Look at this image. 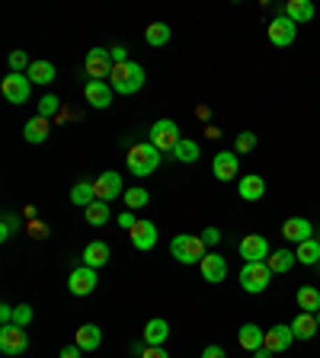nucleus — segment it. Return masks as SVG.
Segmentation results:
<instances>
[{"label":"nucleus","instance_id":"nucleus-1","mask_svg":"<svg viewBox=\"0 0 320 358\" xmlns=\"http://www.w3.org/2000/svg\"><path fill=\"white\" fill-rule=\"evenodd\" d=\"M147 74L145 68L138 61H125V64H115L112 74H109V87H112L115 93H122V96H131V93H138L141 87H145Z\"/></svg>","mask_w":320,"mask_h":358},{"label":"nucleus","instance_id":"nucleus-2","mask_svg":"<svg viewBox=\"0 0 320 358\" xmlns=\"http://www.w3.org/2000/svg\"><path fill=\"white\" fill-rule=\"evenodd\" d=\"M208 246L202 244V237L198 234H176L170 240V256L176 262H183V266H198V262L205 260Z\"/></svg>","mask_w":320,"mask_h":358},{"label":"nucleus","instance_id":"nucleus-3","mask_svg":"<svg viewBox=\"0 0 320 358\" xmlns=\"http://www.w3.org/2000/svg\"><path fill=\"white\" fill-rule=\"evenodd\" d=\"M125 163H129L131 176L145 179V176H151L154 170L160 167V151L151 144V141H145V144H131L129 154H125Z\"/></svg>","mask_w":320,"mask_h":358},{"label":"nucleus","instance_id":"nucleus-4","mask_svg":"<svg viewBox=\"0 0 320 358\" xmlns=\"http://www.w3.org/2000/svg\"><path fill=\"white\" fill-rule=\"evenodd\" d=\"M147 141H151L160 154H173V147L183 141V137H180V125H176L173 119H157V122L151 125V131H147Z\"/></svg>","mask_w":320,"mask_h":358},{"label":"nucleus","instance_id":"nucleus-5","mask_svg":"<svg viewBox=\"0 0 320 358\" xmlns=\"http://www.w3.org/2000/svg\"><path fill=\"white\" fill-rule=\"evenodd\" d=\"M269 282H272V272H269L266 262H244V269H240V288L247 294H263L269 288Z\"/></svg>","mask_w":320,"mask_h":358},{"label":"nucleus","instance_id":"nucleus-6","mask_svg":"<svg viewBox=\"0 0 320 358\" xmlns=\"http://www.w3.org/2000/svg\"><path fill=\"white\" fill-rule=\"evenodd\" d=\"M0 93H3V99H7V103L23 106V103H29L32 80L26 74H7V77H3V84H0Z\"/></svg>","mask_w":320,"mask_h":358},{"label":"nucleus","instance_id":"nucleus-7","mask_svg":"<svg viewBox=\"0 0 320 358\" xmlns=\"http://www.w3.org/2000/svg\"><path fill=\"white\" fill-rule=\"evenodd\" d=\"M29 349V336H26L23 327H16V323H7V327H0V352L3 355H23Z\"/></svg>","mask_w":320,"mask_h":358},{"label":"nucleus","instance_id":"nucleus-8","mask_svg":"<svg viewBox=\"0 0 320 358\" xmlns=\"http://www.w3.org/2000/svg\"><path fill=\"white\" fill-rule=\"evenodd\" d=\"M112 54H109V48H90L84 58V70L90 80H103V77L112 74Z\"/></svg>","mask_w":320,"mask_h":358},{"label":"nucleus","instance_id":"nucleus-9","mask_svg":"<svg viewBox=\"0 0 320 358\" xmlns=\"http://www.w3.org/2000/svg\"><path fill=\"white\" fill-rule=\"evenodd\" d=\"M96 282H99L96 269H90V266H77V269H71L68 291H71L74 297H87V294H93V291H96Z\"/></svg>","mask_w":320,"mask_h":358},{"label":"nucleus","instance_id":"nucleus-10","mask_svg":"<svg viewBox=\"0 0 320 358\" xmlns=\"http://www.w3.org/2000/svg\"><path fill=\"white\" fill-rule=\"evenodd\" d=\"M93 189H96V202H106V205L125 195L122 176L115 173V170H106L103 176H96V179H93Z\"/></svg>","mask_w":320,"mask_h":358},{"label":"nucleus","instance_id":"nucleus-11","mask_svg":"<svg viewBox=\"0 0 320 358\" xmlns=\"http://www.w3.org/2000/svg\"><path fill=\"white\" fill-rule=\"evenodd\" d=\"M212 173H214V179H221V183L237 179V173H240L237 151H218V154H214V157H212Z\"/></svg>","mask_w":320,"mask_h":358},{"label":"nucleus","instance_id":"nucleus-12","mask_svg":"<svg viewBox=\"0 0 320 358\" xmlns=\"http://www.w3.org/2000/svg\"><path fill=\"white\" fill-rule=\"evenodd\" d=\"M295 36H298V26L291 23L289 16H275L272 23H269V42L272 45H279V48H289L291 42H295Z\"/></svg>","mask_w":320,"mask_h":358},{"label":"nucleus","instance_id":"nucleus-13","mask_svg":"<svg viewBox=\"0 0 320 358\" xmlns=\"http://www.w3.org/2000/svg\"><path fill=\"white\" fill-rule=\"evenodd\" d=\"M240 256L244 262H266L269 260V240L263 234H250L240 240Z\"/></svg>","mask_w":320,"mask_h":358},{"label":"nucleus","instance_id":"nucleus-14","mask_svg":"<svg viewBox=\"0 0 320 358\" xmlns=\"http://www.w3.org/2000/svg\"><path fill=\"white\" fill-rule=\"evenodd\" d=\"M84 96H87V103H90L93 109H109V106H112L115 90L106 84V80H87V84H84Z\"/></svg>","mask_w":320,"mask_h":358},{"label":"nucleus","instance_id":"nucleus-15","mask_svg":"<svg viewBox=\"0 0 320 358\" xmlns=\"http://www.w3.org/2000/svg\"><path fill=\"white\" fill-rule=\"evenodd\" d=\"M198 272H202V278L212 285L224 282L228 278V260L224 256H218V253H205V260L198 262Z\"/></svg>","mask_w":320,"mask_h":358},{"label":"nucleus","instance_id":"nucleus-16","mask_svg":"<svg viewBox=\"0 0 320 358\" xmlns=\"http://www.w3.org/2000/svg\"><path fill=\"white\" fill-rule=\"evenodd\" d=\"M237 195L244 198V202H259V198L266 195V179L256 173H247L237 179Z\"/></svg>","mask_w":320,"mask_h":358},{"label":"nucleus","instance_id":"nucleus-17","mask_svg":"<svg viewBox=\"0 0 320 358\" xmlns=\"http://www.w3.org/2000/svg\"><path fill=\"white\" fill-rule=\"evenodd\" d=\"M291 343H295V333H291L289 323H275L272 329H266V339H263V345H266L272 355L275 352H285Z\"/></svg>","mask_w":320,"mask_h":358},{"label":"nucleus","instance_id":"nucleus-18","mask_svg":"<svg viewBox=\"0 0 320 358\" xmlns=\"http://www.w3.org/2000/svg\"><path fill=\"white\" fill-rule=\"evenodd\" d=\"M129 234H131L135 250H141V253H147V250H154V246H157V228H154L151 221H138Z\"/></svg>","mask_w":320,"mask_h":358},{"label":"nucleus","instance_id":"nucleus-19","mask_svg":"<svg viewBox=\"0 0 320 358\" xmlns=\"http://www.w3.org/2000/svg\"><path fill=\"white\" fill-rule=\"evenodd\" d=\"M282 234L291 244H305V240L314 237V224L307 221V218H289V221L282 224Z\"/></svg>","mask_w":320,"mask_h":358},{"label":"nucleus","instance_id":"nucleus-20","mask_svg":"<svg viewBox=\"0 0 320 358\" xmlns=\"http://www.w3.org/2000/svg\"><path fill=\"white\" fill-rule=\"evenodd\" d=\"M282 13L289 16L295 26H305V23H311V20H314V13H317V10H314L311 0H289Z\"/></svg>","mask_w":320,"mask_h":358},{"label":"nucleus","instance_id":"nucleus-21","mask_svg":"<svg viewBox=\"0 0 320 358\" xmlns=\"http://www.w3.org/2000/svg\"><path fill=\"white\" fill-rule=\"evenodd\" d=\"M99 343H103V329L96 323H84V327L74 333V345H80L84 352H96Z\"/></svg>","mask_w":320,"mask_h":358},{"label":"nucleus","instance_id":"nucleus-22","mask_svg":"<svg viewBox=\"0 0 320 358\" xmlns=\"http://www.w3.org/2000/svg\"><path fill=\"white\" fill-rule=\"evenodd\" d=\"M289 327H291V333H295V339H301V343L314 339V336H317V329H320V327H317V317H314V313H305V311L298 313V317L289 323Z\"/></svg>","mask_w":320,"mask_h":358},{"label":"nucleus","instance_id":"nucleus-23","mask_svg":"<svg viewBox=\"0 0 320 358\" xmlns=\"http://www.w3.org/2000/svg\"><path fill=\"white\" fill-rule=\"evenodd\" d=\"M80 260H84V266H90V269H103L109 262V244H103V240H93V244H87Z\"/></svg>","mask_w":320,"mask_h":358},{"label":"nucleus","instance_id":"nucleus-24","mask_svg":"<svg viewBox=\"0 0 320 358\" xmlns=\"http://www.w3.org/2000/svg\"><path fill=\"white\" fill-rule=\"evenodd\" d=\"M170 336V323L163 320V317H154V320H147L145 333H141V339H145V345H163Z\"/></svg>","mask_w":320,"mask_h":358},{"label":"nucleus","instance_id":"nucleus-25","mask_svg":"<svg viewBox=\"0 0 320 358\" xmlns=\"http://www.w3.org/2000/svg\"><path fill=\"white\" fill-rule=\"evenodd\" d=\"M263 339H266V333H263L256 323H244L240 333H237V343H240V349H247V352L263 349Z\"/></svg>","mask_w":320,"mask_h":358},{"label":"nucleus","instance_id":"nucleus-26","mask_svg":"<svg viewBox=\"0 0 320 358\" xmlns=\"http://www.w3.org/2000/svg\"><path fill=\"white\" fill-rule=\"evenodd\" d=\"M48 131H52V122L42 119V115H36V119H29V122L23 125V137L29 141V144H42V141L48 137Z\"/></svg>","mask_w":320,"mask_h":358},{"label":"nucleus","instance_id":"nucleus-27","mask_svg":"<svg viewBox=\"0 0 320 358\" xmlns=\"http://www.w3.org/2000/svg\"><path fill=\"white\" fill-rule=\"evenodd\" d=\"M295 250H275V253H269V260H266V266H269V272L272 275H285V272H291L295 269Z\"/></svg>","mask_w":320,"mask_h":358},{"label":"nucleus","instance_id":"nucleus-28","mask_svg":"<svg viewBox=\"0 0 320 358\" xmlns=\"http://www.w3.org/2000/svg\"><path fill=\"white\" fill-rule=\"evenodd\" d=\"M295 260L301 262V266H320V240H305V244H298L295 250Z\"/></svg>","mask_w":320,"mask_h":358},{"label":"nucleus","instance_id":"nucleus-29","mask_svg":"<svg viewBox=\"0 0 320 358\" xmlns=\"http://www.w3.org/2000/svg\"><path fill=\"white\" fill-rule=\"evenodd\" d=\"M71 202L80 208L93 205L96 202V189H93V179H80V183H74V189H71Z\"/></svg>","mask_w":320,"mask_h":358},{"label":"nucleus","instance_id":"nucleus-30","mask_svg":"<svg viewBox=\"0 0 320 358\" xmlns=\"http://www.w3.org/2000/svg\"><path fill=\"white\" fill-rule=\"evenodd\" d=\"M298 307L305 313H317L320 311V288H314V285H305V288H298Z\"/></svg>","mask_w":320,"mask_h":358},{"label":"nucleus","instance_id":"nucleus-31","mask_svg":"<svg viewBox=\"0 0 320 358\" xmlns=\"http://www.w3.org/2000/svg\"><path fill=\"white\" fill-rule=\"evenodd\" d=\"M26 77H29L32 84L48 87V84L54 80V64H52V61H32V68L26 70Z\"/></svg>","mask_w":320,"mask_h":358},{"label":"nucleus","instance_id":"nucleus-32","mask_svg":"<svg viewBox=\"0 0 320 358\" xmlns=\"http://www.w3.org/2000/svg\"><path fill=\"white\" fill-rule=\"evenodd\" d=\"M145 42L151 48H160V45H167L170 42V26L167 23H151L145 29Z\"/></svg>","mask_w":320,"mask_h":358},{"label":"nucleus","instance_id":"nucleus-33","mask_svg":"<svg viewBox=\"0 0 320 358\" xmlns=\"http://www.w3.org/2000/svg\"><path fill=\"white\" fill-rule=\"evenodd\" d=\"M84 218H87V224H93V228H103V224L109 221V205L106 202H93V205L84 208Z\"/></svg>","mask_w":320,"mask_h":358},{"label":"nucleus","instance_id":"nucleus-34","mask_svg":"<svg viewBox=\"0 0 320 358\" xmlns=\"http://www.w3.org/2000/svg\"><path fill=\"white\" fill-rule=\"evenodd\" d=\"M173 157L180 163H196L198 161V144L196 141H189V137H183V141L173 147Z\"/></svg>","mask_w":320,"mask_h":358},{"label":"nucleus","instance_id":"nucleus-35","mask_svg":"<svg viewBox=\"0 0 320 358\" xmlns=\"http://www.w3.org/2000/svg\"><path fill=\"white\" fill-rule=\"evenodd\" d=\"M125 205H129V211H138V208H145L147 202H151V195H147V189H141V186H131V189H125Z\"/></svg>","mask_w":320,"mask_h":358},{"label":"nucleus","instance_id":"nucleus-36","mask_svg":"<svg viewBox=\"0 0 320 358\" xmlns=\"http://www.w3.org/2000/svg\"><path fill=\"white\" fill-rule=\"evenodd\" d=\"M29 68H32V61H29V54H26L23 48L10 52V74H26Z\"/></svg>","mask_w":320,"mask_h":358},{"label":"nucleus","instance_id":"nucleus-37","mask_svg":"<svg viewBox=\"0 0 320 358\" xmlns=\"http://www.w3.org/2000/svg\"><path fill=\"white\" fill-rule=\"evenodd\" d=\"M58 109H61V99L54 96V93H45V96L38 99V115H42V119H52Z\"/></svg>","mask_w":320,"mask_h":358},{"label":"nucleus","instance_id":"nucleus-38","mask_svg":"<svg viewBox=\"0 0 320 358\" xmlns=\"http://www.w3.org/2000/svg\"><path fill=\"white\" fill-rule=\"evenodd\" d=\"M253 147H256V135H253V131H240L237 141H234V151L237 154H250Z\"/></svg>","mask_w":320,"mask_h":358},{"label":"nucleus","instance_id":"nucleus-39","mask_svg":"<svg viewBox=\"0 0 320 358\" xmlns=\"http://www.w3.org/2000/svg\"><path fill=\"white\" fill-rule=\"evenodd\" d=\"M16 230H20V214L7 211V214H3V230H0V240H10Z\"/></svg>","mask_w":320,"mask_h":358},{"label":"nucleus","instance_id":"nucleus-40","mask_svg":"<svg viewBox=\"0 0 320 358\" xmlns=\"http://www.w3.org/2000/svg\"><path fill=\"white\" fill-rule=\"evenodd\" d=\"M32 317H36V313H32L29 304H20V307L13 311V323H16V327H23V329L32 323Z\"/></svg>","mask_w":320,"mask_h":358},{"label":"nucleus","instance_id":"nucleus-41","mask_svg":"<svg viewBox=\"0 0 320 358\" xmlns=\"http://www.w3.org/2000/svg\"><path fill=\"white\" fill-rule=\"evenodd\" d=\"M198 237H202V244H205V246H218V244H221V230H218V228H205Z\"/></svg>","mask_w":320,"mask_h":358},{"label":"nucleus","instance_id":"nucleus-42","mask_svg":"<svg viewBox=\"0 0 320 358\" xmlns=\"http://www.w3.org/2000/svg\"><path fill=\"white\" fill-rule=\"evenodd\" d=\"M29 237H36V240H42V237H48V224L45 221H29Z\"/></svg>","mask_w":320,"mask_h":358},{"label":"nucleus","instance_id":"nucleus-43","mask_svg":"<svg viewBox=\"0 0 320 358\" xmlns=\"http://www.w3.org/2000/svg\"><path fill=\"white\" fill-rule=\"evenodd\" d=\"M141 358H170V352L163 349V345H147V349L141 352Z\"/></svg>","mask_w":320,"mask_h":358},{"label":"nucleus","instance_id":"nucleus-44","mask_svg":"<svg viewBox=\"0 0 320 358\" xmlns=\"http://www.w3.org/2000/svg\"><path fill=\"white\" fill-rule=\"evenodd\" d=\"M109 54H112V64H125V61H129V48H125V45L109 48Z\"/></svg>","mask_w":320,"mask_h":358},{"label":"nucleus","instance_id":"nucleus-45","mask_svg":"<svg viewBox=\"0 0 320 358\" xmlns=\"http://www.w3.org/2000/svg\"><path fill=\"white\" fill-rule=\"evenodd\" d=\"M13 304H0V327H7V323H13Z\"/></svg>","mask_w":320,"mask_h":358},{"label":"nucleus","instance_id":"nucleus-46","mask_svg":"<svg viewBox=\"0 0 320 358\" xmlns=\"http://www.w3.org/2000/svg\"><path fill=\"white\" fill-rule=\"evenodd\" d=\"M135 224H138V218H135L131 211H122V214H119V228H122V230H131Z\"/></svg>","mask_w":320,"mask_h":358},{"label":"nucleus","instance_id":"nucleus-47","mask_svg":"<svg viewBox=\"0 0 320 358\" xmlns=\"http://www.w3.org/2000/svg\"><path fill=\"white\" fill-rule=\"evenodd\" d=\"M202 358H228V352H224L221 345H205V352H202Z\"/></svg>","mask_w":320,"mask_h":358},{"label":"nucleus","instance_id":"nucleus-48","mask_svg":"<svg viewBox=\"0 0 320 358\" xmlns=\"http://www.w3.org/2000/svg\"><path fill=\"white\" fill-rule=\"evenodd\" d=\"M80 352H84L80 345H64L61 355H58V358H80Z\"/></svg>","mask_w":320,"mask_h":358},{"label":"nucleus","instance_id":"nucleus-49","mask_svg":"<svg viewBox=\"0 0 320 358\" xmlns=\"http://www.w3.org/2000/svg\"><path fill=\"white\" fill-rule=\"evenodd\" d=\"M253 358H272V352H269L266 345H263V349H256V352H253Z\"/></svg>","mask_w":320,"mask_h":358},{"label":"nucleus","instance_id":"nucleus-50","mask_svg":"<svg viewBox=\"0 0 320 358\" xmlns=\"http://www.w3.org/2000/svg\"><path fill=\"white\" fill-rule=\"evenodd\" d=\"M314 317H317V327H320V311H317V313H314Z\"/></svg>","mask_w":320,"mask_h":358}]
</instances>
